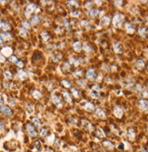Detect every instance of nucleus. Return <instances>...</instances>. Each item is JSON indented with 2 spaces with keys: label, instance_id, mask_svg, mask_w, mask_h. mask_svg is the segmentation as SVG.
Instances as JSON below:
<instances>
[{
  "label": "nucleus",
  "instance_id": "f257e3e1",
  "mask_svg": "<svg viewBox=\"0 0 148 152\" xmlns=\"http://www.w3.org/2000/svg\"><path fill=\"white\" fill-rule=\"evenodd\" d=\"M124 20V15L122 14H116L115 17H114V19H113V24L115 28H119L122 25V22Z\"/></svg>",
  "mask_w": 148,
  "mask_h": 152
},
{
  "label": "nucleus",
  "instance_id": "f03ea898",
  "mask_svg": "<svg viewBox=\"0 0 148 152\" xmlns=\"http://www.w3.org/2000/svg\"><path fill=\"white\" fill-rule=\"evenodd\" d=\"M27 133L29 134V136H31V137H36L37 136V132H36V129H35V127L31 124H27Z\"/></svg>",
  "mask_w": 148,
  "mask_h": 152
},
{
  "label": "nucleus",
  "instance_id": "7ed1b4c3",
  "mask_svg": "<svg viewBox=\"0 0 148 152\" xmlns=\"http://www.w3.org/2000/svg\"><path fill=\"white\" fill-rule=\"evenodd\" d=\"M36 5L35 4H29V5L27 6V8H26V11H25V14L27 17H29L30 15H31L32 12H34L35 9H36Z\"/></svg>",
  "mask_w": 148,
  "mask_h": 152
},
{
  "label": "nucleus",
  "instance_id": "20e7f679",
  "mask_svg": "<svg viewBox=\"0 0 148 152\" xmlns=\"http://www.w3.org/2000/svg\"><path fill=\"white\" fill-rule=\"evenodd\" d=\"M0 110H1V112H2L5 116H6V117H10V116L12 115V111H11V109H10L7 106H1Z\"/></svg>",
  "mask_w": 148,
  "mask_h": 152
},
{
  "label": "nucleus",
  "instance_id": "39448f33",
  "mask_svg": "<svg viewBox=\"0 0 148 152\" xmlns=\"http://www.w3.org/2000/svg\"><path fill=\"white\" fill-rule=\"evenodd\" d=\"M51 99H52V102L54 103L55 105H56L58 107H62V102H61V99H60L59 97L55 96V95H52Z\"/></svg>",
  "mask_w": 148,
  "mask_h": 152
},
{
  "label": "nucleus",
  "instance_id": "423d86ee",
  "mask_svg": "<svg viewBox=\"0 0 148 152\" xmlns=\"http://www.w3.org/2000/svg\"><path fill=\"white\" fill-rule=\"evenodd\" d=\"M86 78L90 80H94L95 79V72L93 68H90L86 72Z\"/></svg>",
  "mask_w": 148,
  "mask_h": 152
},
{
  "label": "nucleus",
  "instance_id": "0eeeda50",
  "mask_svg": "<svg viewBox=\"0 0 148 152\" xmlns=\"http://www.w3.org/2000/svg\"><path fill=\"white\" fill-rule=\"evenodd\" d=\"M138 107H139L141 109H144V110H147L148 109V102L144 100V99H141L139 102H138Z\"/></svg>",
  "mask_w": 148,
  "mask_h": 152
},
{
  "label": "nucleus",
  "instance_id": "6e6552de",
  "mask_svg": "<svg viewBox=\"0 0 148 152\" xmlns=\"http://www.w3.org/2000/svg\"><path fill=\"white\" fill-rule=\"evenodd\" d=\"M82 124L84 126V128L86 129H88V130H93L94 129V126L90 123L89 121H87V120H82Z\"/></svg>",
  "mask_w": 148,
  "mask_h": 152
},
{
  "label": "nucleus",
  "instance_id": "1a4fd4ad",
  "mask_svg": "<svg viewBox=\"0 0 148 152\" xmlns=\"http://www.w3.org/2000/svg\"><path fill=\"white\" fill-rule=\"evenodd\" d=\"M16 76H17V78H19V79H22V80H25V79H27V72H25V71L22 70V69H20V70L18 71L17 74H16Z\"/></svg>",
  "mask_w": 148,
  "mask_h": 152
},
{
  "label": "nucleus",
  "instance_id": "9d476101",
  "mask_svg": "<svg viewBox=\"0 0 148 152\" xmlns=\"http://www.w3.org/2000/svg\"><path fill=\"white\" fill-rule=\"evenodd\" d=\"M0 29H2L3 31H7V30L10 29V26H9L8 23L0 20Z\"/></svg>",
  "mask_w": 148,
  "mask_h": 152
},
{
  "label": "nucleus",
  "instance_id": "9b49d317",
  "mask_svg": "<svg viewBox=\"0 0 148 152\" xmlns=\"http://www.w3.org/2000/svg\"><path fill=\"white\" fill-rule=\"evenodd\" d=\"M114 114L116 116L117 118H122L123 116V109L119 107H115L114 108Z\"/></svg>",
  "mask_w": 148,
  "mask_h": 152
},
{
  "label": "nucleus",
  "instance_id": "f8f14e48",
  "mask_svg": "<svg viewBox=\"0 0 148 152\" xmlns=\"http://www.w3.org/2000/svg\"><path fill=\"white\" fill-rule=\"evenodd\" d=\"M83 107L85 108V110H87V111H93L94 109V104H92V103H90V102H87V103H85V105L83 106Z\"/></svg>",
  "mask_w": 148,
  "mask_h": 152
},
{
  "label": "nucleus",
  "instance_id": "ddd939ff",
  "mask_svg": "<svg viewBox=\"0 0 148 152\" xmlns=\"http://www.w3.org/2000/svg\"><path fill=\"white\" fill-rule=\"evenodd\" d=\"M87 14H88V16H90V17H97V16L100 14V12H99V10L97 9H94V10H89V11L87 12Z\"/></svg>",
  "mask_w": 148,
  "mask_h": 152
},
{
  "label": "nucleus",
  "instance_id": "4468645a",
  "mask_svg": "<svg viewBox=\"0 0 148 152\" xmlns=\"http://www.w3.org/2000/svg\"><path fill=\"white\" fill-rule=\"evenodd\" d=\"M113 46H114L115 52H116V53H120V52H121L122 47H121V45H120L119 43H114V44H113Z\"/></svg>",
  "mask_w": 148,
  "mask_h": 152
},
{
  "label": "nucleus",
  "instance_id": "2eb2a0df",
  "mask_svg": "<svg viewBox=\"0 0 148 152\" xmlns=\"http://www.w3.org/2000/svg\"><path fill=\"white\" fill-rule=\"evenodd\" d=\"M41 19V17L40 16H38V15H36L35 17H33L31 19V24L32 25H36V24L38 23L39 21H40Z\"/></svg>",
  "mask_w": 148,
  "mask_h": 152
},
{
  "label": "nucleus",
  "instance_id": "dca6fc26",
  "mask_svg": "<svg viewBox=\"0 0 148 152\" xmlns=\"http://www.w3.org/2000/svg\"><path fill=\"white\" fill-rule=\"evenodd\" d=\"M126 31H127L128 33H130V34L135 32V28H133V26H132L130 23H126Z\"/></svg>",
  "mask_w": 148,
  "mask_h": 152
},
{
  "label": "nucleus",
  "instance_id": "f3484780",
  "mask_svg": "<svg viewBox=\"0 0 148 152\" xmlns=\"http://www.w3.org/2000/svg\"><path fill=\"white\" fill-rule=\"evenodd\" d=\"M73 46H74V49L76 51H80L81 49H82V45H81V42L80 41H76L74 43V45H73Z\"/></svg>",
  "mask_w": 148,
  "mask_h": 152
},
{
  "label": "nucleus",
  "instance_id": "a211bd4d",
  "mask_svg": "<svg viewBox=\"0 0 148 152\" xmlns=\"http://www.w3.org/2000/svg\"><path fill=\"white\" fill-rule=\"evenodd\" d=\"M95 114H96V116L97 117H99L100 118H104V117H105V115H104V112L101 108H97L96 110H95Z\"/></svg>",
  "mask_w": 148,
  "mask_h": 152
},
{
  "label": "nucleus",
  "instance_id": "6ab92c4d",
  "mask_svg": "<svg viewBox=\"0 0 148 152\" xmlns=\"http://www.w3.org/2000/svg\"><path fill=\"white\" fill-rule=\"evenodd\" d=\"M109 23H110V18H109L108 17L104 16V17H102V19H101V24H102L103 26H106V25H108Z\"/></svg>",
  "mask_w": 148,
  "mask_h": 152
},
{
  "label": "nucleus",
  "instance_id": "aec40b11",
  "mask_svg": "<svg viewBox=\"0 0 148 152\" xmlns=\"http://www.w3.org/2000/svg\"><path fill=\"white\" fill-rule=\"evenodd\" d=\"M19 35H20L22 37H27V36H28L27 29H26L25 28H21L20 29H19Z\"/></svg>",
  "mask_w": 148,
  "mask_h": 152
},
{
  "label": "nucleus",
  "instance_id": "412c9836",
  "mask_svg": "<svg viewBox=\"0 0 148 152\" xmlns=\"http://www.w3.org/2000/svg\"><path fill=\"white\" fill-rule=\"evenodd\" d=\"M1 37H2L3 39H5V40H10L12 38V36L7 32H3L1 34Z\"/></svg>",
  "mask_w": 148,
  "mask_h": 152
},
{
  "label": "nucleus",
  "instance_id": "4be33fe9",
  "mask_svg": "<svg viewBox=\"0 0 148 152\" xmlns=\"http://www.w3.org/2000/svg\"><path fill=\"white\" fill-rule=\"evenodd\" d=\"M103 145L106 147V148H108V149H112L113 147H114V145H113L112 143L110 142L109 140H105V141H104Z\"/></svg>",
  "mask_w": 148,
  "mask_h": 152
},
{
  "label": "nucleus",
  "instance_id": "5701e85b",
  "mask_svg": "<svg viewBox=\"0 0 148 152\" xmlns=\"http://www.w3.org/2000/svg\"><path fill=\"white\" fill-rule=\"evenodd\" d=\"M32 95H33V97H35V98H40L42 97V94H41L40 91H38V90H34L33 92H32Z\"/></svg>",
  "mask_w": 148,
  "mask_h": 152
},
{
  "label": "nucleus",
  "instance_id": "b1692460",
  "mask_svg": "<svg viewBox=\"0 0 148 152\" xmlns=\"http://www.w3.org/2000/svg\"><path fill=\"white\" fill-rule=\"evenodd\" d=\"M32 121H33L34 124L36 126V128H40L41 127V122L38 118H32Z\"/></svg>",
  "mask_w": 148,
  "mask_h": 152
},
{
  "label": "nucleus",
  "instance_id": "393cba45",
  "mask_svg": "<svg viewBox=\"0 0 148 152\" xmlns=\"http://www.w3.org/2000/svg\"><path fill=\"white\" fill-rule=\"evenodd\" d=\"M135 66H136V68L139 69H142L144 68V63L143 60H138V61H136V63H135Z\"/></svg>",
  "mask_w": 148,
  "mask_h": 152
},
{
  "label": "nucleus",
  "instance_id": "a878e982",
  "mask_svg": "<svg viewBox=\"0 0 148 152\" xmlns=\"http://www.w3.org/2000/svg\"><path fill=\"white\" fill-rule=\"evenodd\" d=\"M63 95H64V97H65V99L66 100V102H68V103H71V102H72V99H71V97H70V95H69L66 91H64Z\"/></svg>",
  "mask_w": 148,
  "mask_h": 152
},
{
  "label": "nucleus",
  "instance_id": "bb28decb",
  "mask_svg": "<svg viewBox=\"0 0 148 152\" xmlns=\"http://www.w3.org/2000/svg\"><path fill=\"white\" fill-rule=\"evenodd\" d=\"M69 63H70V64H74L76 67H77L80 62H79L78 59H76V58H74V57H70V58H69Z\"/></svg>",
  "mask_w": 148,
  "mask_h": 152
},
{
  "label": "nucleus",
  "instance_id": "cd10ccee",
  "mask_svg": "<svg viewBox=\"0 0 148 152\" xmlns=\"http://www.w3.org/2000/svg\"><path fill=\"white\" fill-rule=\"evenodd\" d=\"M41 37L42 38L45 40V41H47L48 39H49V35H48V33H46L45 31H43V32H41Z\"/></svg>",
  "mask_w": 148,
  "mask_h": 152
},
{
  "label": "nucleus",
  "instance_id": "c85d7f7f",
  "mask_svg": "<svg viewBox=\"0 0 148 152\" xmlns=\"http://www.w3.org/2000/svg\"><path fill=\"white\" fill-rule=\"evenodd\" d=\"M138 33H139L142 37H145V35H146V29L144 28H140L139 29H138Z\"/></svg>",
  "mask_w": 148,
  "mask_h": 152
},
{
  "label": "nucleus",
  "instance_id": "c756f323",
  "mask_svg": "<svg viewBox=\"0 0 148 152\" xmlns=\"http://www.w3.org/2000/svg\"><path fill=\"white\" fill-rule=\"evenodd\" d=\"M77 84L80 86L81 88H83L86 87V82H85L84 79H80V80H78V81H77Z\"/></svg>",
  "mask_w": 148,
  "mask_h": 152
},
{
  "label": "nucleus",
  "instance_id": "7c9ffc66",
  "mask_svg": "<svg viewBox=\"0 0 148 152\" xmlns=\"http://www.w3.org/2000/svg\"><path fill=\"white\" fill-rule=\"evenodd\" d=\"M80 13L81 12L79 10H73V11L70 12V15H71L72 17H77L80 15Z\"/></svg>",
  "mask_w": 148,
  "mask_h": 152
},
{
  "label": "nucleus",
  "instance_id": "2f4dec72",
  "mask_svg": "<svg viewBox=\"0 0 148 152\" xmlns=\"http://www.w3.org/2000/svg\"><path fill=\"white\" fill-rule=\"evenodd\" d=\"M62 84H63L66 88H70V87H71V83H70V81H68V80H66V79L62 80Z\"/></svg>",
  "mask_w": 148,
  "mask_h": 152
},
{
  "label": "nucleus",
  "instance_id": "473e14b6",
  "mask_svg": "<svg viewBox=\"0 0 148 152\" xmlns=\"http://www.w3.org/2000/svg\"><path fill=\"white\" fill-rule=\"evenodd\" d=\"M9 61L10 62H12V63H17L18 62V59L16 56H9Z\"/></svg>",
  "mask_w": 148,
  "mask_h": 152
},
{
  "label": "nucleus",
  "instance_id": "72a5a7b5",
  "mask_svg": "<svg viewBox=\"0 0 148 152\" xmlns=\"http://www.w3.org/2000/svg\"><path fill=\"white\" fill-rule=\"evenodd\" d=\"M127 135H128L129 138H135V132H134V130H133V129H129V130H128V132H127Z\"/></svg>",
  "mask_w": 148,
  "mask_h": 152
},
{
  "label": "nucleus",
  "instance_id": "f704fd0d",
  "mask_svg": "<svg viewBox=\"0 0 148 152\" xmlns=\"http://www.w3.org/2000/svg\"><path fill=\"white\" fill-rule=\"evenodd\" d=\"M96 134H97V136L100 137V138H104V134L103 130L101 129H98L96 130Z\"/></svg>",
  "mask_w": 148,
  "mask_h": 152
},
{
  "label": "nucleus",
  "instance_id": "c9c22d12",
  "mask_svg": "<svg viewBox=\"0 0 148 152\" xmlns=\"http://www.w3.org/2000/svg\"><path fill=\"white\" fill-rule=\"evenodd\" d=\"M41 137H45L47 135V129L46 128H44V129H41V132H40Z\"/></svg>",
  "mask_w": 148,
  "mask_h": 152
},
{
  "label": "nucleus",
  "instance_id": "e433bc0d",
  "mask_svg": "<svg viewBox=\"0 0 148 152\" xmlns=\"http://www.w3.org/2000/svg\"><path fill=\"white\" fill-rule=\"evenodd\" d=\"M72 93L74 94V96L76 97H78L79 96H80V93H79V91L76 89V88H73L72 89Z\"/></svg>",
  "mask_w": 148,
  "mask_h": 152
},
{
  "label": "nucleus",
  "instance_id": "4c0bfd02",
  "mask_svg": "<svg viewBox=\"0 0 148 152\" xmlns=\"http://www.w3.org/2000/svg\"><path fill=\"white\" fill-rule=\"evenodd\" d=\"M5 75V79H12V74L10 73L9 71H5L4 73Z\"/></svg>",
  "mask_w": 148,
  "mask_h": 152
},
{
  "label": "nucleus",
  "instance_id": "58836bf2",
  "mask_svg": "<svg viewBox=\"0 0 148 152\" xmlns=\"http://www.w3.org/2000/svg\"><path fill=\"white\" fill-rule=\"evenodd\" d=\"M3 52L5 53V55H9L11 53V49L9 47H5V48L3 49Z\"/></svg>",
  "mask_w": 148,
  "mask_h": 152
},
{
  "label": "nucleus",
  "instance_id": "ea45409f",
  "mask_svg": "<svg viewBox=\"0 0 148 152\" xmlns=\"http://www.w3.org/2000/svg\"><path fill=\"white\" fill-rule=\"evenodd\" d=\"M22 24H23V26H24L25 28H29L30 27H31L30 23H28V22H27V21H26V20H25V21H23Z\"/></svg>",
  "mask_w": 148,
  "mask_h": 152
},
{
  "label": "nucleus",
  "instance_id": "a19ab883",
  "mask_svg": "<svg viewBox=\"0 0 148 152\" xmlns=\"http://www.w3.org/2000/svg\"><path fill=\"white\" fill-rule=\"evenodd\" d=\"M27 112H28V113H32V112H33V106H32V105H30V104H29V105H27Z\"/></svg>",
  "mask_w": 148,
  "mask_h": 152
},
{
  "label": "nucleus",
  "instance_id": "79ce46f5",
  "mask_svg": "<svg viewBox=\"0 0 148 152\" xmlns=\"http://www.w3.org/2000/svg\"><path fill=\"white\" fill-rule=\"evenodd\" d=\"M68 6H78L77 1H68Z\"/></svg>",
  "mask_w": 148,
  "mask_h": 152
},
{
  "label": "nucleus",
  "instance_id": "37998d69",
  "mask_svg": "<svg viewBox=\"0 0 148 152\" xmlns=\"http://www.w3.org/2000/svg\"><path fill=\"white\" fill-rule=\"evenodd\" d=\"M87 25H88V21L87 20H82L81 21V26L82 27H87Z\"/></svg>",
  "mask_w": 148,
  "mask_h": 152
},
{
  "label": "nucleus",
  "instance_id": "c03bdc74",
  "mask_svg": "<svg viewBox=\"0 0 148 152\" xmlns=\"http://www.w3.org/2000/svg\"><path fill=\"white\" fill-rule=\"evenodd\" d=\"M69 68H70V67H69V64H68V63H66V64L64 65L63 69L65 70V71H68Z\"/></svg>",
  "mask_w": 148,
  "mask_h": 152
},
{
  "label": "nucleus",
  "instance_id": "a18cd8bd",
  "mask_svg": "<svg viewBox=\"0 0 148 152\" xmlns=\"http://www.w3.org/2000/svg\"><path fill=\"white\" fill-rule=\"evenodd\" d=\"M91 97H94V98H98V97H99V93L92 92V93H91Z\"/></svg>",
  "mask_w": 148,
  "mask_h": 152
},
{
  "label": "nucleus",
  "instance_id": "49530a36",
  "mask_svg": "<svg viewBox=\"0 0 148 152\" xmlns=\"http://www.w3.org/2000/svg\"><path fill=\"white\" fill-rule=\"evenodd\" d=\"M92 89H93V90H95V91H97V92H98V91H100L101 88L99 87L98 85H95V86H94V87L92 88Z\"/></svg>",
  "mask_w": 148,
  "mask_h": 152
},
{
  "label": "nucleus",
  "instance_id": "de8ad7c7",
  "mask_svg": "<svg viewBox=\"0 0 148 152\" xmlns=\"http://www.w3.org/2000/svg\"><path fill=\"white\" fill-rule=\"evenodd\" d=\"M84 48H85V50H86L87 52H91V51H92V48H91L88 45H85V46H84Z\"/></svg>",
  "mask_w": 148,
  "mask_h": 152
},
{
  "label": "nucleus",
  "instance_id": "09e8293b",
  "mask_svg": "<svg viewBox=\"0 0 148 152\" xmlns=\"http://www.w3.org/2000/svg\"><path fill=\"white\" fill-rule=\"evenodd\" d=\"M0 130L1 131H4L5 130V124L3 122H0Z\"/></svg>",
  "mask_w": 148,
  "mask_h": 152
},
{
  "label": "nucleus",
  "instance_id": "8fccbe9b",
  "mask_svg": "<svg viewBox=\"0 0 148 152\" xmlns=\"http://www.w3.org/2000/svg\"><path fill=\"white\" fill-rule=\"evenodd\" d=\"M35 144H36V148H37V149H40L41 145H40V143H39V141H38V140H36V143H35Z\"/></svg>",
  "mask_w": 148,
  "mask_h": 152
},
{
  "label": "nucleus",
  "instance_id": "3c124183",
  "mask_svg": "<svg viewBox=\"0 0 148 152\" xmlns=\"http://www.w3.org/2000/svg\"><path fill=\"white\" fill-rule=\"evenodd\" d=\"M5 61V56L2 54H0V62H2V63H4Z\"/></svg>",
  "mask_w": 148,
  "mask_h": 152
},
{
  "label": "nucleus",
  "instance_id": "603ef678",
  "mask_svg": "<svg viewBox=\"0 0 148 152\" xmlns=\"http://www.w3.org/2000/svg\"><path fill=\"white\" fill-rule=\"evenodd\" d=\"M8 102H9V104H10L11 106H15V101H14L13 98H9Z\"/></svg>",
  "mask_w": 148,
  "mask_h": 152
},
{
  "label": "nucleus",
  "instance_id": "864d4df0",
  "mask_svg": "<svg viewBox=\"0 0 148 152\" xmlns=\"http://www.w3.org/2000/svg\"><path fill=\"white\" fill-rule=\"evenodd\" d=\"M65 26H66V29H67V30H69V29H70V27H69V23H68L66 20H65Z\"/></svg>",
  "mask_w": 148,
  "mask_h": 152
},
{
  "label": "nucleus",
  "instance_id": "5fc2aeb1",
  "mask_svg": "<svg viewBox=\"0 0 148 152\" xmlns=\"http://www.w3.org/2000/svg\"><path fill=\"white\" fill-rule=\"evenodd\" d=\"M16 65H17L19 68H22L23 66H24V64H23V62L22 61H18L17 63H16Z\"/></svg>",
  "mask_w": 148,
  "mask_h": 152
},
{
  "label": "nucleus",
  "instance_id": "6e6d98bb",
  "mask_svg": "<svg viewBox=\"0 0 148 152\" xmlns=\"http://www.w3.org/2000/svg\"><path fill=\"white\" fill-rule=\"evenodd\" d=\"M3 44H4V39L2 38V37H1V35H0V46H3Z\"/></svg>",
  "mask_w": 148,
  "mask_h": 152
},
{
  "label": "nucleus",
  "instance_id": "4d7b16f0",
  "mask_svg": "<svg viewBox=\"0 0 148 152\" xmlns=\"http://www.w3.org/2000/svg\"><path fill=\"white\" fill-rule=\"evenodd\" d=\"M4 104V100H3V97H2V96L0 95V105H3Z\"/></svg>",
  "mask_w": 148,
  "mask_h": 152
},
{
  "label": "nucleus",
  "instance_id": "13d9d810",
  "mask_svg": "<svg viewBox=\"0 0 148 152\" xmlns=\"http://www.w3.org/2000/svg\"><path fill=\"white\" fill-rule=\"evenodd\" d=\"M103 68H104V70H109V68H109V67H108L107 65H106V66H105V65H103Z\"/></svg>",
  "mask_w": 148,
  "mask_h": 152
},
{
  "label": "nucleus",
  "instance_id": "bf43d9fd",
  "mask_svg": "<svg viewBox=\"0 0 148 152\" xmlns=\"http://www.w3.org/2000/svg\"><path fill=\"white\" fill-rule=\"evenodd\" d=\"M141 151L142 152H148V150H146V149L144 148V147H142V148H141Z\"/></svg>",
  "mask_w": 148,
  "mask_h": 152
},
{
  "label": "nucleus",
  "instance_id": "052dcab7",
  "mask_svg": "<svg viewBox=\"0 0 148 152\" xmlns=\"http://www.w3.org/2000/svg\"><path fill=\"white\" fill-rule=\"evenodd\" d=\"M96 4H97V5H101V4H102V1H96Z\"/></svg>",
  "mask_w": 148,
  "mask_h": 152
}]
</instances>
